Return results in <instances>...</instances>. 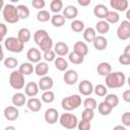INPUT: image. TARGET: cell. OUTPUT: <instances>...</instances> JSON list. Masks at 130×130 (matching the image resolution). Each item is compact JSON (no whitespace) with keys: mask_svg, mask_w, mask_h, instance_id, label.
Masks as SVG:
<instances>
[{"mask_svg":"<svg viewBox=\"0 0 130 130\" xmlns=\"http://www.w3.org/2000/svg\"><path fill=\"white\" fill-rule=\"evenodd\" d=\"M107 90L108 89L104 84H98V85H95V87L93 89L94 93L99 96H105L107 94Z\"/></svg>","mask_w":130,"mask_h":130,"instance_id":"obj_44","label":"cell"},{"mask_svg":"<svg viewBox=\"0 0 130 130\" xmlns=\"http://www.w3.org/2000/svg\"><path fill=\"white\" fill-rule=\"evenodd\" d=\"M4 130H16V129H15V127H13V126H7Z\"/></svg>","mask_w":130,"mask_h":130,"instance_id":"obj_57","label":"cell"},{"mask_svg":"<svg viewBox=\"0 0 130 130\" xmlns=\"http://www.w3.org/2000/svg\"><path fill=\"white\" fill-rule=\"evenodd\" d=\"M30 37H31L30 30H29L28 28H26V27L20 28V29L18 30V32H17V39H18L21 43H23V44L27 43V42L30 40Z\"/></svg>","mask_w":130,"mask_h":130,"instance_id":"obj_21","label":"cell"},{"mask_svg":"<svg viewBox=\"0 0 130 130\" xmlns=\"http://www.w3.org/2000/svg\"><path fill=\"white\" fill-rule=\"evenodd\" d=\"M83 106L85 109H90V110H94L98 108V105H96V101L92 98H87L84 100L83 102Z\"/></svg>","mask_w":130,"mask_h":130,"instance_id":"obj_43","label":"cell"},{"mask_svg":"<svg viewBox=\"0 0 130 130\" xmlns=\"http://www.w3.org/2000/svg\"><path fill=\"white\" fill-rule=\"evenodd\" d=\"M40 49H41V51H43V52H46V51H49V50H52V47H53V41H52V39L48 36L40 45Z\"/></svg>","mask_w":130,"mask_h":130,"instance_id":"obj_36","label":"cell"},{"mask_svg":"<svg viewBox=\"0 0 130 130\" xmlns=\"http://www.w3.org/2000/svg\"><path fill=\"white\" fill-rule=\"evenodd\" d=\"M73 51L74 52H76V53H78V54H80L81 56H86L87 55V53H88V47H87V45L84 43V42H76L75 44H74V47H73Z\"/></svg>","mask_w":130,"mask_h":130,"instance_id":"obj_22","label":"cell"},{"mask_svg":"<svg viewBox=\"0 0 130 130\" xmlns=\"http://www.w3.org/2000/svg\"><path fill=\"white\" fill-rule=\"evenodd\" d=\"M45 1L44 0H32L31 1V5H32V7L34 8H36V9H41V10H43L42 8H44L45 7Z\"/></svg>","mask_w":130,"mask_h":130,"instance_id":"obj_48","label":"cell"},{"mask_svg":"<svg viewBox=\"0 0 130 130\" xmlns=\"http://www.w3.org/2000/svg\"><path fill=\"white\" fill-rule=\"evenodd\" d=\"M63 79L65 81L66 84L68 85H73L76 83V81L78 80V74L75 70L73 69H70V70H67L65 73H64V76H63Z\"/></svg>","mask_w":130,"mask_h":130,"instance_id":"obj_10","label":"cell"},{"mask_svg":"<svg viewBox=\"0 0 130 130\" xmlns=\"http://www.w3.org/2000/svg\"><path fill=\"white\" fill-rule=\"evenodd\" d=\"M54 52L59 56H66L69 53V48L64 42H58L54 46Z\"/></svg>","mask_w":130,"mask_h":130,"instance_id":"obj_16","label":"cell"},{"mask_svg":"<svg viewBox=\"0 0 130 130\" xmlns=\"http://www.w3.org/2000/svg\"><path fill=\"white\" fill-rule=\"evenodd\" d=\"M71 29L73 30V31H75V32H80V31H82L83 29H84V23L81 21V20H73L72 22H71Z\"/></svg>","mask_w":130,"mask_h":130,"instance_id":"obj_40","label":"cell"},{"mask_svg":"<svg viewBox=\"0 0 130 130\" xmlns=\"http://www.w3.org/2000/svg\"><path fill=\"white\" fill-rule=\"evenodd\" d=\"M81 117L83 120H86V121H91L94 117V113H93V110H90V109H84L82 114H81Z\"/></svg>","mask_w":130,"mask_h":130,"instance_id":"obj_45","label":"cell"},{"mask_svg":"<svg viewBox=\"0 0 130 130\" xmlns=\"http://www.w3.org/2000/svg\"><path fill=\"white\" fill-rule=\"evenodd\" d=\"M109 29H110V24L106 20H100L95 24V30L101 35L107 34L109 31Z\"/></svg>","mask_w":130,"mask_h":130,"instance_id":"obj_27","label":"cell"},{"mask_svg":"<svg viewBox=\"0 0 130 130\" xmlns=\"http://www.w3.org/2000/svg\"><path fill=\"white\" fill-rule=\"evenodd\" d=\"M48 36L49 35H48L47 30H45V29H38L35 32V35H34V41H35V43L37 45H40Z\"/></svg>","mask_w":130,"mask_h":130,"instance_id":"obj_28","label":"cell"},{"mask_svg":"<svg viewBox=\"0 0 130 130\" xmlns=\"http://www.w3.org/2000/svg\"><path fill=\"white\" fill-rule=\"evenodd\" d=\"M110 5L112 8L118 11H125L128 8V1L127 0H111Z\"/></svg>","mask_w":130,"mask_h":130,"instance_id":"obj_17","label":"cell"},{"mask_svg":"<svg viewBox=\"0 0 130 130\" xmlns=\"http://www.w3.org/2000/svg\"><path fill=\"white\" fill-rule=\"evenodd\" d=\"M122 123L124 126H130V112H125L122 115Z\"/></svg>","mask_w":130,"mask_h":130,"instance_id":"obj_50","label":"cell"},{"mask_svg":"<svg viewBox=\"0 0 130 130\" xmlns=\"http://www.w3.org/2000/svg\"><path fill=\"white\" fill-rule=\"evenodd\" d=\"M78 89L82 95H90L92 93L94 87L89 80H82V81H80V83L78 85Z\"/></svg>","mask_w":130,"mask_h":130,"instance_id":"obj_8","label":"cell"},{"mask_svg":"<svg viewBox=\"0 0 130 130\" xmlns=\"http://www.w3.org/2000/svg\"><path fill=\"white\" fill-rule=\"evenodd\" d=\"M44 117H45V121L48 124H55L59 119V113L56 109L50 108L45 112Z\"/></svg>","mask_w":130,"mask_h":130,"instance_id":"obj_9","label":"cell"},{"mask_svg":"<svg viewBox=\"0 0 130 130\" xmlns=\"http://www.w3.org/2000/svg\"><path fill=\"white\" fill-rule=\"evenodd\" d=\"M27 108L31 112H39L42 109V103L37 98H30L27 101Z\"/></svg>","mask_w":130,"mask_h":130,"instance_id":"obj_23","label":"cell"},{"mask_svg":"<svg viewBox=\"0 0 130 130\" xmlns=\"http://www.w3.org/2000/svg\"><path fill=\"white\" fill-rule=\"evenodd\" d=\"M127 81H128V84H129V86H130V76L128 77V79H127Z\"/></svg>","mask_w":130,"mask_h":130,"instance_id":"obj_58","label":"cell"},{"mask_svg":"<svg viewBox=\"0 0 130 130\" xmlns=\"http://www.w3.org/2000/svg\"><path fill=\"white\" fill-rule=\"evenodd\" d=\"M39 89H40L39 84L36 83V82H34V81L28 82V83L25 85V87H24L25 94H26L27 96H30V98L36 96V95L38 94V92H39Z\"/></svg>","mask_w":130,"mask_h":130,"instance_id":"obj_14","label":"cell"},{"mask_svg":"<svg viewBox=\"0 0 130 130\" xmlns=\"http://www.w3.org/2000/svg\"><path fill=\"white\" fill-rule=\"evenodd\" d=\"M123 100L127 103H130V89H127L123 92Z\"/></svg>","mask_w":130,"mask_h":130,"instance_id":"obj_52","label":"cell"},{"mask_svg":"<svg viewBox=\"0 0 130 130\" xmlns=\"http://www.w3.org/2000/svg\"><path fill=\"white\" fill-rule=\"evenodd\" d=\"M117 37L121 41H125L130 38V21L123 20L117 29Z\"/></svg>","mask_w":130,"mask_h":130,"instance_id":"obj_7","label":"cell"},{"mask_svg":"<svg viewBox=\"0 0 130 130\" xmlns=\"http://www.w3.org/2000/svg\"><path fill=\"white\" fill-rule=\"evenodd\" d=\"M50 18H52L51 17V15H50V12L49 11H47V10H40L39 12H38V14H37V19L40 21V22H46V21H48Z\"/></svg>","mask_w":130,"mask_h":130,"instance_id":"obj_38","label":"cell"},{"mask_svg":"<svg viewBox=\"0 0 130 130\" xmlns=\"http://www.w3.org/2000/svg\"><path fill=\"white\" fill-rule=\"evenodd\" d=\"M4 47L7 51L12 53H20L24 48V44L21 43L15 37H8L4 40Z\"/></svg>","mask_w":130,"mask_h":130,"instance_id":"obj_4","label":"cell"},{"mask_svg":"<svg viewBox=\"0 0 130 130\" xmlns=\"http://www.w3.org/2000/svg\"><path fill=\"white\" fill-rule=\"evenodd\" d=\"M119 62L122 65H130V56H128V55H126V54L123 53L119 57Z\"/></svg>","mask_w":130,"mask_h":130,"instance_id":"obj_49","label":"cell"},{"mask_svg":"<svg viewBox=\"0 0 130 130\" xmlns=\"http://www.w3.org/2000/svg\"><path fill=\"white\" fill-rule=\"evenodd\" d=\"M18 64V61L17 59L13 58V57H7L5 60H4V65L6 68H9V69H13L17 66Z\"/></svg>","mask_w":130,"mask_h":130,"instance_id":"obj_42","label":"cell"},{"mask_svg":"<svg viewBox=\"0 0 130 130\" xmlns=\"http://www.w3.org/2000/svg\"><path fill=\"white\" fill-rule=\"evenodd\" d=\"M55 52L53 50H49V51H46L44 52L43 54V58L46 60V61H49V62H52V61H55Z\"/></svg>","mask_w":130,"mask_h":130,"instance_id":"obj_46","label":"cell"},{"mask_svg":"<svg viewBox=\"0 0 130 130\" xmlns=\"http://www.w3.org/2000/svg\"><path fill=\"white\" fill-rule=\"evenodd\" d=\"M17 12L20 19H26L29 16V9L27 8V6L23 4H20L17 6Z\"/></svg>","mask_w":130,"mask_h":130,"instance_id":"obj_35","label":"cell"},{"mask_svg":"<svg viewBox=\"0 0 130 130\" xmlns=\"http://www.w3.org/2000/svg\"><path fill=\"white\" fill-rule=\"evenodd\" d=\"M96 71L101 76H107L112 72V66L108 62H102L98 65Z\"/></svg>","mask_w":130,"mask_h":130,"instance_id":"obj_20","label":"cell"},{"mask_svg":"<svg viewBox=\"0 0 130 130\" xmlns=\"http://www.w3.org/2000/svg\"><path fill=\"white\" fill-rule=\"evenodd\" d=\"M77 127H78V130H90L91 125H90L89 121H86V120L82 119L80 122H78Z\"/></svg>","mask_w":130,"mask_h":130,"instance_id":"obj_47","label":"cell"},{"mask_svg":"<svg viewBox=\"0 0 130 130\" xmlns=\"http://www.w3.org/2000/svg\"><path fill=\"white\" fill-rule=\"evenodd\" d=\"M124 54L130 56V45H127V46L125 47V49H124Z\"/></svg>","mask_w":130,"mask_h":130,"instance_id":"obj_54","label":"cell"},{"mask_svg":"<svg viewBox=\"0 0 130 130\" xmlns=\"http://www.w3.org/2000/svg\"><path fill=\"white\" fill-rule=\"evenodd\" d=\"M51 22H52V24H53L54 26H56V27H61V26L65 23V17H64L63 15L59 14V13H58V14H55V15L52 16Z\"/></svg>","mask_w":130,"mask_h":130,"instance_id":"obj_33","label":"cell"},{"mask_svg":"<svg viewBox=\"0 0 130 130\" xmlns=\"http://www.w3.org/2000/svg\"><path fill=\"white\" fill-rule=\"evenodd\" d=\"M126 76L124 73L117 71L111 72L109 75L106 76V85L110 88H119L125 84Z\"/></svg>","mask_w":130,"mask_h":130,"instance_id":"obj_1","label":"cell"},{"mask_svg":"<svg viewBox=\"0 0 130 130\" xmlns=\"http://www.w3.org/2000/svg\"><path fill=\"white\" fill-rule=\"evenodd\" d=\"M49 71V65L46 62H39L35 67V72L38 76L44 77L47 76V73Z\"/></svg>","mask_w":130,"mask_h":130,"instance_id":"obj_19","label":"cell"},{"mask_svg":"<svg viewBox=\"0 0 130 130\" xmlns=\"http://www.w3.org/2000/svg\"><path fill=\"white\" fill-rule=\"evenodd\" d=\"M69 61L71 62V63H73V64H76V65H78V64H81L82 62H83V60H84V57L83 56H81L80 54H78V53H76V52H71V53H69Z\"/></svg>","mask_w":130,"mask_h":130,"instance_id":"obj_34","label":"cell"},{"mask_svg":"<svg viewBox=\"0 0 130 130\" xmlns=\"http://www.w3.org/2000/svg\"><path fill=\"white\" fill-rule=\"evenodd\" d=\"M96 38V32L93 27H86L83 31V39L88 43H93Z\"/></svg>","mask_w":130,"mask_h":130,"instance_id":"obj_24","label":"cell"},{"mask_svg":"<svg viewBox=\"0 0 130 130\" xmlns=\"http://www.w3.org/2000/svg\"><path fill=\"white\" fill-rule=\"evenodd\" d=\"M108 13H109V9H108L107 6L104 5V4H98V5H95L94 8H93V14H94L98 18H101V19L106 18V16H107Z\"/></svg>","mask_w":130,"mask_h":130,"instance_id":"obj_15","label":"cell"},{"mask_svg":"<svg viewBox=\"0 0 130 130\" xmlns=\"http://www.w3.org/2000/svg\"><path fill=\"white\" fill-rule=\"evenodd\" d=\"M11 101H12V104H13L14 106H16V107H21V106H23V105L25 104L26 99H25V95H24L23 93H21V92H16V93L13 94Z\"/></svg>","mask_w":130,"mask_h":130,"instance_id":"obj_26","label":"cell"},{"mask_svg":"<svg viewBox=\"0 0 130 130\" xmlns=\"http://www.w3.org/2000/svg\"><path fill=\"white\" fill-rule=\"evenodd\" d=\"M9 83L15 89H21L24 86V75L19 70H14L10 73Z\"/></svg>","mask_w":130,"mask_h":130,"instance_id":"obj_6","label":"cell"},{"mask_svg":"<svg viewBox=\"0 0 130 130\" xmlns=\"http://www.w3.org/2000/svg\"><path fill=\"white\" fill-rule=\"evenodd\" d=\"M98 110H99V113H100L101 115H103V116H108V115L111 114L113 108L110 107V106L104 101V102H102L101 104H99V106H98Z\"/></svg>","mask_w":130,"mask_h":130,"instance_id":"obj_31","label":"cell"},{"mask_svg":"<svg viewBox=\"0 0 130 130\" xmlns=\"http://www.w3.org/2000/svg\"><path fill=\"white\" fill-rule=\"evenodd\" d=\"M18 70H19L23 75H29V74H31V73L35 71V68H34V66L31 65V63H29V62H24V63H22L21 65H19Z\"/></svg>","mask_w":130,"mask_h":130,"instance_id":"obj_29","label":"cell"},{"mask_svg":"<svg viewBox=\"0 0 130 130\" xmlns=\"http://www.w3.org/2000/svg\"><path fill=\"white\" fill-rule=\"evenodd\" d=\"M39 87L41 90H44V91H47V90H50L52 87H53V84H54V81L52 79V77L50 76H44L40 79L39 81Z\"/></svg>","mask_w":130,"mask_h":130,"instance_id":"obj_13","label":"cell"},{"mask_svg":"<svg viewBox=\"0 0 130 130\" xmlns=\"http://www.w3.org/2000/svg\"><path fill=\"white\" fill-rule=\"evenodd\" d=\"M26 58L31 63H39L41 61L42 55H41L40 50H38L36 48H30L26 53Z\"/></svg>","mask_w":130,"mask_h":130,"instance_id":"obj_12","label":"cell"},{"mask_svg":"<svg viewBox=\"0 0 130 130\" xmlns=\"http://www.w3.org/2000/svg\"><path fill=\"white\" fill-rule=\"evenodd\" d=\"M0 32H1V40H4V37L7 34V26L4 23H0Z\"/></svg>","mask_w":130,"mask_h":130,"instance_id":"obj_51","label":"cell"},{"mask_svg":"<svg viewBox=\"0 0 130 130\" xmlns=\"http://www.w3.org/2000/svg\"><path fill=\"white\" fill-rule=\"evenodd\" d=\"M81 105V98L78 94H72L62 100L61 106L65 111H72L77 109Z\"/></svg>","mask_w":130,"mask_h":130,"instance_id":"obj_3","label":"cell"},{"mask_svg":"<svg viewBox=\"0 0 130 130\" xmlns=\"http://www.w3.org/2000/svg\"><path fill=\"white\" fill-rule=\"evenodd\" d=\"M19 116V112L14 106H8L4 109V117L8 121H15Z\"/></svg>","mask_w":130,"mask_h":130,"instance_id":"obj_11","label":"cell"},{"mask_svg":"<svg viewBox=\"0 0 130 130\" xmlns=\"http://www.w3.org/2000/svg\"><path fill=\"white\" fill-rule=\"evenodd\" d=\"M105 102H106L110 107H112V108L114 109V108L117 107L118 104H119V98H118L117 94L110 93V94H107V95H106V98H105Z\"/></svg>","mask_w":130,"mask_h":130,"instance_id":"obj_30","label":"cell"},{"mask_svg":"<svg viewBox=\"0 0 130 130\" xmlns=\"http://www.w3.org/2000/svg\"><path fill=\"white\" fill-rule=\"evenodd\" d=\"M107 46H108V41H107V39H106L105 37L99 36V37L95 38V40H94V42H93V47H94L96 50L103 51V50H105V49L107 48Z\"/></svg>","mask_w":130,"mask_h":130,"instance_id":"obj_25","label":"cell"},{"mask_svg":"<svg viewBox=\"0 0 130 130\" xmlns=\"http://www.w3.org/2000/svg\"><path fill=\"white\" fill-rule=\"evenodd\" d=\"M50 8L52 12L58 14V12H60L63 8V2L61 0H53L50 3Z\"/></svg>","mask_w":130,"mask_h":130,"instance_id":"obj_37","label":"cell"},{"mask_svg":"<svg viewBox=\"0 0 130 130\" xmlns=\"http://www.w3.org/2000/svg\"><path fill=\"white\" fill-rule=\"evenodd\" d=\"M113 130H126V128L124 126H122V125H117V126L114 127Z\"/></svg>","mask_w":130,"mask_h":130,"instance_id":"obj_55","label":"cell"},{"mask_svg":"<svg viewBox=\"0 0 130 130\" xmlns=\"http://www.w3.org/2000/svg\"><path fill=\"white\" fill-rule=\"evenodd\" d=\"M126 17H127V19H128V21H130V8L126 11Z\"/></svg>","mask_w":130,"mask_h":130,"instance_id":"obj_56","label":"cell"},{"mask_svg":"<svg viewBox=\"0 0 130 130\" xmlns=\"http://www.w3.org/2000/svg\"><path fill=\"white\" fill-rule=\"evenodd\" d=\"M3 18L8 23H16L20 18L17 12V7L13 6L12 4H6L3 7Z\"/></svg>","mask_w":130,"mask_h":130,"instance_id":"obj_2","label":"cell"},{"mask_svg":"<svg viewBox=\"0 0 130 130\" xmlns=\"http://www.w3.org/2000/svg\"><path fill=\"white\" fill-rule=\"evenodd\" d=\"M77 14H78V10L73 5H68L63 9V16L66 19H73L77 16Z\"/></svg>","mask_w":130,"mask_h":130,"instance_id":"obj_18","label":"cell"},{"mask_svg":"<svg viewBox=\"0 0 130 130\" xmlns=\"http://www.w3.org/2000/svg\"><path fill=\"white\" fill-rule=\"evenodd\" d=\"M59 122H60L61 126L66 128V129H74L78 125L77 117L73 114H70V113L62 114L59 118Z\"/></svg>","mask_w":130,"mask_h":130,"instance_id":"obj_5","label":"cell"},{"mask_svg":"<svg viewBox=\"0 0 130 130\" xmlns=\"http://www.w3.org/2000/svg\"><path fill=\"white\" fill-rule=\"evenodd\" d=\"M90 2H91L90 0H77V3L81 6H87L90 4Z\"/></svg>","mask_w":130,"mask_h":130,"instance_id":"obj_53","label":"cell"},{"mask_svg":"<svg viewBox=\"0 0 130 130\" xmlns=\"http://www.w3.org/2000/svg\"><path fill=\"white\" fill-rule=\"evenodd\" d=\"M119 19H120V16L116 11H109V13L106 16V21L109 23H117Z\"/></svg>","mask_w":130,"mask_h":130,"instance_id":"obj_39","label":"cell"},{"mask_svg":"<svg viewBox=\"0 0 130 130\" xmlns=\"http://www.w3.org/2000/svg\"><path fill=\"white\" fill-rule=\"evenodd\" d=\"M54 64H55V67L59 70V71H65L67 68H68V63L67 61L62 58V57H58L55 59L54 61Z\"/></svg>","mask_w":130,"mask_h":130,"instance_id":"obj_32","label":"cell"},{"mask_svg":"<svg viewBox=\"0 0 130 130\" xmlns=\"http://www.w3.org/2000/svg\"><path fill=\"white\" fill-rule=\"evenodd\" d=\"M55 100V94L53 91L51 90H47V91H44V93L42 94V101L44 103H47V104H51L53 103Z\"/></svg>","mask_w":130,"mask_h":130,"instance_id":"obj_41","label":"cell"}]
</instances>
